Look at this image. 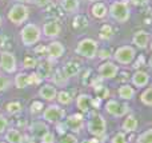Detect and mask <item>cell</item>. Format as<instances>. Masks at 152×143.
<instances>
[{
    "instance_id": "15",
    "label": "cell",
    "mask_w": 152,
    "mask_h": 143,
    "mask_svg": "<svg viewBox=\"0 0 152 143\" xmlns=\"http://www.w3.org/2000/svg\"><path fill=\"white\" fill-rule=\"evenodd\" d=\"M56 94H58L56 87L53 84H50V83H45V84H43L39 88V96L42 99H44V100H48V102L53 100L56 98Z\"/></svg>"
},
{
    "instance_id": "36",
    "label": "cell",
    "mask_w": 152,
    "mask_h": 143,
    "mask_svg": "<svg viewBox=\"0 0 152 143\" xmlns=\"http://www.w3.org/2000/svg\"><path fill=\"white\" fill-rule=\"evenodd\" d=\"M74 27L76 29H80V28H86L87 27V20L84 19V16L77 15L74 19Z\"/></svg>"
},
{
    "instance_id": "43",
    "label": "cell",
    "mask_w": 152,
    "mask_h": 143,
    "mask_svg": "<svg viewBox=\"0 0 152 143\" xmlns=\"http://www.w3.org/2000/svg\"><path fill=\"white\" fill-rule=\"evenodd\" d=\"M148 1H150V0H131L132 4H134V5H137V7H139V5H145Z\"/></svg>"
},
{
    "instance_id": "16",
    "label": "cell",
    "mask_w": 152,
    "mask_h": 143,
    "mask_svg": "<svg viewBox=\"0 0 152 143\" xmlns=\"http://www.w3.org/2000/svg\"><path fill=\"white\" fill-rule=\"evenodd\" d=\"M66 127L68 130L74 131V133L80 131L81 127H83V117L80 114H74L71 117H68V119L66 122Z\"/></svg>"
},
{
    "instance_id": "27",
    "label": "cell",
    "mask_w": 152,
    "mask_h": 143,
    "mask_svg": "<svg viewBox=\"0 0 152 143\" xmlns=\"http://www.w3.org/2000/svg\"><path fill=\"white\" fill-rule=\"evenodd\" d=\"M61 7L68 13H74L79 10V0H61Z\"/></svg>"
},
{
    "instance_id": "4",
    "label": "cell",
    "mask_w": 152,
    "mask_h": 143,
    "mask_svg": "<svg viewBox=\"0 0 152 143\" xmlns=\"http://www.w3.org/2000/svg\"><path fill=\"white\" fill-rule=\"evenodd\" d=\"M0 70L5 74H15L18 71V60L11 51H0Z\"/></svg>"
},
{
    "instance_id": "7",
    "label": "cell",
    "mask_w": 152,
    "mask_h": 143,
    "mask_svg": "<svg viewBox=\"0 0 152 143\" xmlns=\"http://www.w3.org/2000/svg\"><path fill=\"white\" fill-rule=\"evenodd\" d=\"M115 60L120 64H129L136 58V51L131 45H123L115 51Z\"/></svg>"
},
{
    "instance_id": "19",
    "label": "cell",
    "mask_w": 152,
    "mask_h": 143,
    "mask_svg": "<svg viewBox=\"0 0 152 143\" xmlns=\"http://www.w3.org/2000/svg\"><path fill=\"white\" fill-rule=\"evenodd\" d=\"M148 82H150V76L144 71H136L132 75V83L136 87H145L148 84Z\"/></svg>"
},
{
    "instance_id": "30",
    "label": "cell",
    "mask_w": 152,
    "mask_h": 143,
    "mask_svg": "<svg viewBox=\"0 0 152 143\" xmlns=\"http://www.w3.org/2000/svg\"><path fill=\"white\" fill-rule=\"evenodd\" d=\"M10 86H11L10 78H7V75H4V74L0 72V94L5 92V91L10 88Z\"/></svg>"
},
{
    "instance_id": "41",
    "label": "cell",
    "mask_w": 152,
    "mask_h": 143,
    "mask_svg": "<svg viewBox=\"0 0 152 143\" xmlns=\"http://www.w3.org/2000/svg\"><path fill=\"white\" fill-rule=\"evenodd\" d=\"M96 95L99 99H105L108 96V90L107 87H96Z\"/></svg>"
},
{
    "instance_id": "34",
    "label": "cell",
    "mask_w": 152,
    "mask_h": 143,
    "mask_svg": "<svg viewBox=\"0 0 152 143\" xmlns=\"http://www.w3.org/2000/svg\"><path fill=\"white\" fill-rule=\"evenodd\" d=\"M137 143H152V128L140 134L137 138Z\"/></svg>"
},
{
    "instance_id": "9",
    "label": "cell",
    "mask_w": 152,
    "mask_h": 143,
    "mask_svg": "<svg viewBox=\"0 0 152 143\" xmlns=\"http://www.w3.org/2000/svg\"><path fill=\"white\" fill-rule=\"evenodd\" d=\"M42 32L48 39H50V37H56V36H59V34L61 32V26L58 19H50V20L44 21Z\"/></svg>"
},
{
    "instance_id": "47",
    "label": "cell",
    "mask_w": 152,
    "mask_h": 143,
    "mask_svg": "<svg viewBox=\"0 0 152 143\" xmlns=\"http://www.w3.org/2000/svg\"><path fill=\"white\" fill-rule=\"evenodd\" d=\"M148 64H150V67H151V68H152V55H151L150 60H148Z\"/></svg>"
},
{
    "instance_id": "31",
    "label": "cell",
    "mask_w": 152,
    "mask_h": 143,
    "mask_svg": "<svg viewBox=\"0 0 152 143\" xmlns=\"http://www.w3.org/2000/svg\"><path fill=\"white\" fill-rule=\"evenodd\" d=\"M56 98H58V100L60 104H69L72 100L71 95H69L67 91H60V92H58L56 94Z\"/></svg>"
},
{
    "instance_id": "11",
    "label": "cell",
    "mask_w": 152,
    "mask_h": 143,
    "mask_svg": "<svg viewBox=\"0 0 152 143\" xmlns=\"http://www.w3.org/2000/svg\"><path fill=\"white\" fill-rule=\"evenodd\" d=\"M105 110H107L108 114L120 118L128 112V106L124 103H120V102H118V100H110L105 104Z\"/></svg>"
},
{
    "instance_id": "33",
    "label": "cell",
    "mask_w": 152,
    "mask_h": 143,
    "mask_svg": "<svg viewBox=\"0 0 152 143\" xmlns=\"http://www.w3.org/2000/svg\"><path fill=\"white\" fill-rule=\"evenodd\" d=\"M140 99H142V102L144 104H147V106L152 107V88H148V90H145L144 92L142 94Z\"/></svg>"
},
{
    "instance_id": "45",
    "label": "cell",
    "mask_w": 152,
    "mask_h": 143,
    "mask_svg": "<svg viewBox=\"0 0 152 143\" xmlns=\"http://www.w3.org/2000/svg\"><path fill=\"white\" fill-rule=\"evenodd\" d=\"M16 1L21 4H34V0H16Z\"/></svg>"
},
{
    "instance_id": "44",
    "label": "cell",
    "mask_w": 152,
    "mask_h": 143,
    "mask_svg": "<svg viewBox=\"0 0 152 143\" xmlns=\"http://www.w3.org/2000/svg\"><path fill=\"white\" fill-rule=\"evenodd\" d=\"M99 58L100 59H107V58H110V52H108L107 50H102L99 52Z\"/></svg>"
},
{
    "instance_id": "12",
    "label": "cell",
    "mask_w": 152,
    "mask_h": 143,
    "mask_svg": "<svg viewBox=\"0 0 152 143\" xmlns=\"http://www.w3.org/2000/svg\"><path fill=\"white\" fill-rule=\"evenodd\" d=\"M118 71H119L118 66L115 63H112V62H105V63L99 66V74L104 79H112V78H115L118 75Z\"/></svg>"
},
{
    "instance_id": "39",
    "label": "cell",
    "mask_w": 152,
    "mask_h": 143,
    "mask_svg": "<svg viewBox=\"0 0 152 143\" xmlns=\"http://www.w3.org/2000/svg\"><path fill=\"white\" fill-rule=\"evenodd\" d=\"M111 143H127V136L124 135V133H118L112 138Z\"/></svg>"
},
{
    "instance_id": "46",
    "label": "cell",
    "mask_w": 152,
    "mask_h": 143,
    "mask_svg": "<svg viewBox=\"0 0 152 143\" xmlns=\"http://www.w3.org/2000/svg\"><path fill=\"white\" fill-rule=\"evenodd\" d=\"M83 143H99V142L96 139H86V141H83Z\"/></svg>"
},
{
    "instance_id": "49",
    "label": "cell",
    "mask_w": 152,
    "mask_h": 143,
    "mask_svg": "<svg viewBox=\"0 0 152 143\" xmlns=\"http://www.w3.org/2000/svg\"><path fill=\"white\" fill-rule=\"evenodd\" d=\"M88 1H96V0H88Z\"/></svg>"
},
{
    "instance_id": "50",
    "label": "cell",
    "mask_w": 152,
    "mask_h": 143,
    "mask_svg": "<svg viewBox=\"0 0 152 143\" xmlns=\"http://www.w3.org/2000/svg\"><path fill=\"white\" fill-rule=\"evenodd\" d=\"M0 143H7V142H5V141H4V142H0Z\"/></svg>"
},
{
    "instance_id": "18",
    "label": "cell",
    "mask_w": 152,
    "mask_h": 143,
    "mask_svg": "<svg viewBox=\"0 0 152 143\" xmlns=\"http://www.w3.org/2000/svg\"><path fill=\"white\" fill-rule=\"evenodd\" d=\"M29 131H31V134L35 138H42V136L50 130H48V126L45 122H34L32 126L29 127Z\"/></svg>"
},
{
    "instance_id": "38",
    "label": "cell",
    "mask_w": 152,
    "mask_h": 143,
    "mask_svg": "<svg viewBox=\"0 0 152 143\" xmlns=\"http://www.w3.org/2000/svg\"><path fill=\"white\" fill-rule=\"evenodd\" d=\"M40 141L42 143H55V135H53L52 133H50V131H47V133L44 134V135L40 138Z\"/></svg>"
},
{
    "instance_id": "29",
    "label": "cell",
    "mask_w": 152,
    "mask_h": 143,
    "mask_svg": "<svg viewBox=\"0 0 152 143\" xmlns=\"http://www.w3.org/2000/svg\"><path fill=\"white\" fill-rule=\"evenodd\" d=\"M112 35H113V29H112V27L108 26V24H104V26L100 28V37H102V39L108 40L112 37Z\"/></svg>"
},
{
    "instance_id": "37",
    "label": "cell",
    "mask_w": 152,
    "mask_h": 143,
    "mask_svg": "<svg viewBox=\"0 0 152 143\" xmlns=\"http://www.w3.org/2000/svg\"><path fill=\"white\" fill-rule=\"evenodd\" d=\"M10 122H8V118L5 115L0 114V135H4V133L7 131Z\"/></svg>"
},
{
    "instance_id": "2",
    "label": "cell",
    "mask_w": 152,
    "mask_h": 143,
    "mask_svg": "<svg viewBox=\"0 0 152 143\" xmlns=\"http://www.w3.org/2000/svg\"><path fill=\"white\" fill-rule=\"evenodd\" d=\"M7 18L15 26H21L24 24L29 18V8L27 4H21V3H15L11 5V8L7 12Z\"/></svg>"
},
{
    "instance_id": "48",
    "label": "cell",
    "mask_w": 152,
    "mask_h": 143,
    "mask_svg": "<svg viewBox=\"0 0 152 143\" xmlns=\"http://www.w3.org/2000/svg\"><path fill=\"white\" fill-rule=\"evenodd\" d=\"M1 26H3V18H1V15H0V28H1Z\"/></svg>"
},
{
    "instance_id": "20",
    "label": "cell",
    "mask_w": 152,
    "mask_h": 143,
    "mask_svg": "<svg viewBox=\"0 0 152 143\" xmlns=\"http://www.w3.org/2000/svg\"><path fill=\"white\" fill-rule=\"evenodd\" d=\"M94 106V99L88 95H80L77 98V107L81 112H89V110Z\"/></svg>"
},
{
    "instance_id": "23",
    "label": "cell",
    "mask_w": 152,
    "mask_h": 143,
    "mask_svg": "<svg viewBox=\"0 0 152 143\" xmlns=\"http://www.w3.org/2000/svg\"><path fill=\"white\" fill-rule=\"evenodd\" d=\"M63 72L66 74L67 78L75 76V75H77L79 72H80V66H79V63H76V62H68V63L66 64V67H64Z\"/></svg>"
},
{
    "instance_id": "8",
    "label": "cell",
    "mask_w": 152,
    "mask_h": 143,
    "mask_svg": "<svg viewBox=\"0 0 152 143\" xmlns=\"http://www.w3.org/2000/svg\"><path fill=\"white\" fill-rule=\"evenodd\" d=\"M64 118V110L59 106H50L43 111V119L45 123H59Z\"/></svg>"
},
{
    "instance_id": "28",
    "label": "cell",
    "mask_w": 152,
    "mask_h": 143,
    "mask_svg": "<svg viewBox=\"0 0 152 143\" xmlns=\"http://www.w3.org/2000/svg\"><path fill=\"white\" fill-rule=\"evenodd\" d=\"M37 66V59L35 56H31V55H26L23 59V68L26 70H34L36 68Z\"/></svg>"
},
{
    "instance_id": "5",
    "label": "cell",
    "mask_w": 152,
    "mask_h": 143,
    "mask_svg": "<svg viewBox=\"0 0 152 143\" xmlns=\"http://www.w3.org/2000/svg\"><path fill=\"white\" fill-rule=\"evenodd\" d=\"M76 52L87 59H94L97 54V42L94 39H89V37H86L77 43Z\"/></svg>"
},
{
    "instance_id": "10",
    "label": "cell",
    "mask_w": 152,
    "mask_h": 143,
    "mask_svg": "<svg viewBox=\"0 0 152 143\" xmlns=\"http://www.w3.org/2000/svg\"><path fill=\"white\" fill-rule=\"evenodd\" d=\"M64 45L60 42H51L48 45H45V56L50 60H56V59H60L64 55Z\"/></svg>"
},
{
    "instance_id": "1",
    "label": "cell",
    "mask_w": 152,
    "mask_h": 143,
    "mask_svg": "<svg viewBox=\"0 0 152 143\" xmlns=\"http://www.w3.org/2000/svg\"><path fill=\"white\" fill-rule=\"evenodd\" d=\"M42 39V29L35 23H28L20 29V40L24 47H34Z\"/></svg>"
},
{
    "instance_id": "24",
    "label": "cell",
    "mask_w": 152,
    "mask_h": 143,
    "mask_svg": "<svg viewBox=\"0 0 152 143\" xmlns=\"http://www.w3.org/2000/svg\"><path fill=\"white\" fill-rule=\"evenodd\" d=\"M136 128H137V119L134 115H128L126 118V120L123 122V130L127 131V133H132Z\"/></svg>"
},
{
    "instance_id": "17",
    "label": "cell",
    "mask_w": 152,
    "mask_h": 143,
    "mask_svg": "<svg viewBox=\"0 0 152 143\" xmlns=\"http://www.w3.org/2000/svg\"><path fill=\"white\" fill-rule=\"evenodd\" d=\"M37 74L42 76V79H45V78L51 76L52 74V60L50 59H44V60L37 62Z\"/></svg>"
},
{
    "instance_id": "21",
    "label": "cell",
    "mask_w": 152,
    "mask_h": 143,
    "mask_svg": "<svg viewBox=\"0 0 152 143\" xmlns=\"http://www.w3.org/2000/svg\"><path fill=\"white\" fill-rule=\"evenodd\" d=\"M13 83H15V87L18 88V90H24L26 87L29 86L28 74H26V72H18V74L15 75Z\"/></svg>"
},
{
    "instance_id": "25",
    "label": "cell",
    "mask_w": 152,
    "mask_h": 143,
    "mask_svg": "<svg viewBox=\"0 0 152 143\" xmlns=\"http://www.w3.org/2000/svg\"><path fill=\"white\" fill-rule=\"evenodd\" d=\"M135 95V90L128 84H123L120 88H119V96L124 100H131Z\"/></svg>"
},
{
    "instance_id": "13",
    "label": "cell",
    "mask_w": 152,
    "mask_h": 143,
    "mask_svg": "<svg viewBox=\"0 0 152 143\" xmlns=\"http://www.w3.org/2000/svg\"><path fill=\"white\" fill-rule=\"evenodd\" d=\"M132 43H134L137 48L144 50V48H147L148 44H150V34H148L147 31H143V29L136 31L134 34V37H132Z\"/></svg>"
},
{
    "instance_id": "42",
    "label": "cell",
    "mask_w": 152,
    "mask_h": 143,
    "mask_svg": "<svg viewBox=\"0 0 152 143\" xmlns=\"http://www.w3.org/2000/svg\"><path fill=\"white\" fill-rule=\"evenodd\" d=\"M34 4L40 8H44L51 4V0H34Z\"/></svg>"
},
{
    "instance_id": "32",
    "label": "cell",
    "mask_w": 152,
    "mask_h": 143,
    "mask_svg": "<svg viewBox=\"0 0 152 143\" xmlns=\"http://www.w3.org/2000/svg\"><path fill=\"white\" fill-rule=\"evenodd\" d=\"M43 109H44V104H43V102H39V100H34L31 103V106H29V111H31L32 115L40 114L43 111Z\"/></svg>"
},
{
    "instance_id": "3",
    "label": "cell",
    "mask_w": 152,
    "mask_h": 143,
    "mask_svg": "<svg viewBox=\"0 0 152 143\" xmlns=\"http://www.w3.org/2000/svg\"><path fill=\"white\" fill-rule=\"evenodd\" d=\"M110 15L118 23H124L129 19V8L126 1H113L110 7Z\"/></svg>"
},
{
    "instance_id": "26",
    "label": "cell",
    "mask_w": 152,
    "mask_h": 143,
    "mask_svg": "<svg viewBox=\"0 0 152 143\" xmlns=\"http://www.w3.org/2000/svg\"><path fill=\"white\" fill-rule=\"evenodd\" d=\"M5 111L10 115H18L23 111V106H21L20 102L13 100V102H10V103L5 104Z\"/></svg>"
},
{
    "instance_id": "22",
    "label": "cell",
    "mask_w": 152,
    "mask_h": 143,
    "mask_svg": "<svg viewBox=\"0 0 152 143\" xmlns=\"http://www.w3.org/2000/svg\"><path fill=\"white\" fill-rule=\"evenodd\" d=\"M91 11H92V15L96 19H104L108 13V10L104 3H95V4L92 5Z\"/></svg>"
},
{
    "instance_id": "6",
    "label": "cell",
    "mask_w": 152,
    "mask_h": 143,
    "mask_svg": "<svg viewBox=\"0 0 152 143\" xmlns=\"http://www.w3.org/2000/svg\"><path fill=\"white\" fill-rule=\"evenodd\" d=\"M88 131L94 136H103L105 133V119L100 114H94L88 120Z\"/></svg>"
},
{
    "instance_id": "40",
    "label": "cell",
    "mask_w": 152,
    "mask_h": 143,
    "mask_svg": "<svg viewBox=\"0 0 152 143\" xmlns=\"http://www.w3.org/2000/svg\"><path fill=\"white\" fill-rule=\"evenodd\" d=\"M59 143H77V139L74 135H71V134H66V135H63L60 138Z\"/></svg>"
},
{
    "instance_id": "35",
    "label": "cell",
    "mask_w": 152,
    "mask_h": 143,
    "mask_svg": "<svg viewBox=\"0 0 152 143\" xmlns=\"http://www.w3.org/2000/svg\"><path fill=\"white\" fill-rule=\"evenodd\" d=\"M28 80H29V86H39L43 82L42 76L37 72H31L28 74Z\"/></svg>"
},
{
    "instance_id": "14",
    "label": "cell",
    "mask_w": 152,
    "mask_h": 143,
    "mask_svg": "<svg viewBox=\"0 0 152 143\" xmlns=\"http://www.w3.org/2000/svg\"><path fill=\"white\" fill-rule=\"evenodd\" d=\"M24 135L19 128H7L4 133V141L7 143H24Z\"/></svg>"
}]
</instances>
